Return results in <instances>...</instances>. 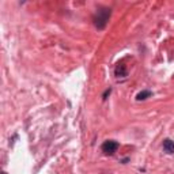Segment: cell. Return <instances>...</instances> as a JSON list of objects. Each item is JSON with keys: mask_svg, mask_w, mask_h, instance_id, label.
Wrapping results in <instances>:
<instances>
[{"mask_svg": "<svg viewBox=\"0 0 174 174\" xmlns=\"http://www.w3.org/2000/svg\"><path fill=\"white\" fill-rule=\"evenodd\" d=\"M163 150L167 154H174V142L172 139H165L163 140Z\"/></svg>", "mask_w": 174, "mask_h": 174, "instance_id": "cell-3", "label": "cell"}, {"mask_svg": "<svg viewBox=\"0 0 174 174\" xmlns=\"http://www.w3.org/2000/svg\"><path fill=\"white\" fill-rule=\"evenodd\" d=\"M110 8H99L97 12H95L93 21H94V25L95 27L98 29V30H103L105 27H106L107 22H109V18H110Z\"/></svg>", "mask_w": 174, "mask_h": 174, "instance_id": "cell-1", "label": "cell"}, {"mask_svg": "<svg viewBox=\"0 0 174 174\" xmlns=\"http://www.w3.org/2000/svg\"><path fill=\"white\" fill-rule=\"evenodd\" d=\"M111 93V90H110V88H109V90H106V91H105V93H103V95H102V98H103V99H106V97H107V95H109Z\"/></svg>", "mask_w": 174, "mask_h": 174, "instance_id": "cell-6", "label": "cell"}, {"mask_svg": "<svg viewBox=\"0 0 174 174\" xmlns=\"http://www.w3.org/2000/svg\"><path fill=\"white\" fill-rule=\"evenodd\" d=\"M117 148H119V143L114 142V140H106L102 144V151L106 155H113L117 151Z\"/></svg>", "mask_w": 174, "mask_h": 174, "instance_id": "cell-2", "label": "cell"}, {"mask_svg": "<svg viewBox=\"0 0 174 174\" xmlns=\"http://www.w3.org/2000/svg\"><path fill=\"white\" fill-rule=\"evenodd\" d=\"M2 174H7V173H2Z\"/></svg>", "mask_w": 174, "mask_h": 174, "instance_id": "cell-7", "label": "cell"}, {"mask_svg": "<svg viewBox=\"0 0 174 174\" xmlns=\"http://www.w3.org/2000/svg\"><path fill=\"white\" fill-rule=\"evenodd\" d=\"M116 76H119V78H124V76H127V74H128V71H127V67L124 64H119L116 67Z\"/></svg>", "mask_w": 174, "mask_h": 174, "instance_id": "cell-4", "label": "cell"}, {"mask_svg": "<svg viewBox=\"0 0 174 174\" xmlns=\"http://www.w3.org/2000/svg\"><path fill=\"white\" fill-rule=\"evenodd\" d=\"M151 95H152V93H151L150 90H143L136 95V99L137 101H144V99H147V98H150Z\"/></svg>", "mask_w": 174, "mask_h": 174, "instance_id": "cell-5", "label": "cell"}]
</instances>
